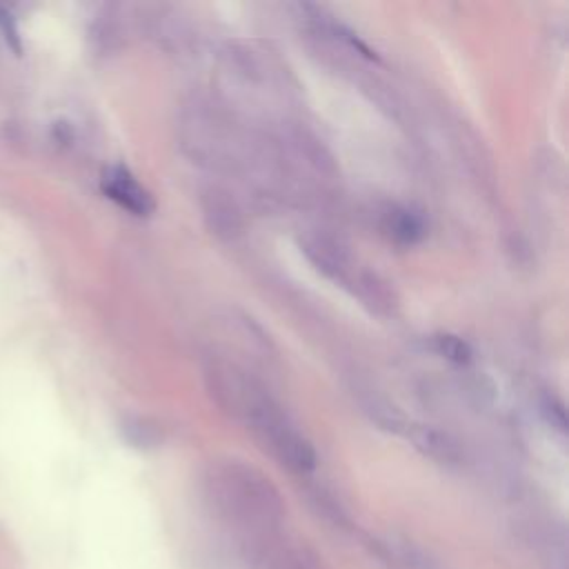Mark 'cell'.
Wrapping results in <instances>:
<instances>
[{
    "instance_id": "6da1fadb",
    "label": "cell",
    "mask_w": 569,
    "mask_h": 569,
    "mask_svg": "<svg viewBox=\"0 0 569 569\" xmlns=\"http://www.w3.org/2000/svg\"><path fill=\"white\" fill-rule=\"evenodd\" d=\"M202 493L218 520L253 538L276 533L284 518L276 485L240 460L213 462L202 478Z\"/></svg>"
},
{
    "instance_id": "7a4b0ae2",
    "label": "cell",
    "mask_w": 569,
    "mask_h": 569,
    "mask_svg": "<svg viewBox=\"0 0 569 569\" xmlns=\"http://www.w3.org/2000/svg\"><path fill=\"white\" fill-rule=\"evenodd\" d=\"M258 442L293 473H309L316 467V451L311 442L289 422L280 407L260 391L240 413Z\"/></svg>"
},
{
    "instance_id": "3957f363",
    "label": "cell",
    "mask_w": 569,
    "mask_h": 569,
    "mask_svg": "<svg viewBox=\"0 0 569 569\" xmlns=\"http://www.w3.org/2000/svg\"><path fill=\"white\" fill-rule=\"evenodd\" d=\"M182 144L196 162L220 164L224 162L229 140L224 129L207 111L196 109L182 120Z\"/></svg>"
},
{
    "instance_id": "277c9868",
    "label": "cell",
    "mask_w": 569,
    "mask_h": 569,
    "mask_svg": "<svg viewBox=\"0 0 569 569\" xmlns=\"http://www.w3.org/2000/svg\"><path fill=\"white\" fill-rule=\"evenodd\" d=\"M200 209H202V220H204L207 229L216 238H220L224 242H231V240L242 236L244 216H242V209H240L238 200L227 189L207 187L200 193Z\"/></svg>"
},
{
    "instance_id": "5b68a950",
    "label": "cell",
    "mask_w": 569,
    "mask_h": 569,
    "mask_svg": "<svg viewBox=\"0 0 569 569\" xmlns=\"http://www.w3.org/2000/svg\"><path fill=\"white\" fill-rule=\"evenodd\" d=\"M256 540V560L262 569H320L316 553L300 542H291L276 533Z\"/></svg>"
},
{
    "instance_id": "8992f818",
    "label": "cell",
    "mask_w": 569,
    "mask_h": 569,
    "mask_svg": "<svg viewBox=\"0 0 569 569\" xmlns=\"http://www.w3.org/2000/svg\"><path fill=\"white\" fill-rule=\"evenodd\" d=\"M300 249L309 258V262L327 278L349 280V276H351L349 256H347L345 247L338 240H333L331 236L320 233V231H309L300 238Z\"/></svg>"
},
{
    "instance_id": "52a82bcc",
    "label": "cell",
    "mask_w": 569,
    "mask_h": 569,
    "mask_svg": "<svg viewBox=\"0 0 569 569\" xmlns=\"http://www.w3.org/2000/svg\"><path fill=\"white\" fill-rule=\"evenodd\" d=\"M102 191L136 216H149L156 207L151 193L124 169V167H109L102 173Z\"/></svg>"
},
{
    "instance_id": "ba28073f",
    "label": "cell",
    "mask_w": 569,
    "mask_h": 569,
    "mask_svg": "<svg viewBox=\"0 0 569 569\" xmlns=\"http://www.w3.org/2000/svg\"><path fill=\"white\" fill-rule=\"evenodd\" d=\"M407 438L411 440V445L427 458H431L438 465H447L453 467L462 460V451L460 445L453 436H449L442 429L429 427V425H407L405 427Z\"/></svg>"
},
{
    "instance_id": "9c48e42d",
    "label": "cell",
    "mask_w": 569,
    "mask_h": 569,
    "mask_svg": "<svg viewBox=\"0 0 569 569\" xmlns=\"http://www.w3.org/2000/svg\"><path fill=\"white\" fill-rule=\"evenodd\" d=\"M347 282L353 284V291L371 311L382 313V316H389L393 311V307H396L393 289L380 276H376L371 271H360V273H351Z\"/></svg>"
},
{
    "instance_id": "30bf717a",
    "label": "cell",
    "mask_w": 569,
    "mask_h": 569,
    "mask_svg": "<svg viewBox=\"0 0 569 569\" xmlns=\"http://www.w3.org/2000/svg\"><path fill=\"white\" fill-rule=\"evenodd\" d=\"M382 231L396 242L411 244L422 238L425 224L416 211L405 207H391L382 213Z\"/></svg>"
},
{
    "instance_id": "8fae6325",
    "label": "cell",
    "mask_w": 569,
    "mask_h": 569,
    "mask_svg": "<svg viewBox=\"0 0 569 569\" xmlns=\"http://www.w3.org/2000/svg\"><path fill=\"white\" fill-rule=\"evenodd\" d=\"M362 407H365V411H367V416L378 425V427H382V429H389V431H405V427L409 425L407 420H405V416L389 402V400H385V398H380V396H367L365 400H362Z\"/></svg>"
},
{
    "instance_id": "7c38bea8",
    "label": "cell",
    "mask_w": 569,
    "mask_h": 569,
    "mask_svg": "<svg viewBox=\"0 0 569 569\" xmlns=\"http://www.w3.org/2000/svg\"><path fill=\"white\" fill-rule=\"evenodd\" d=\"M433 349L442 358H447V360H451L456 365H465V362L471 360V347L460 336H453V333L436 336L433 338Z\"/></svg>"
},
{
    "instance_id": "4fadbf2b",
    "label": "cell",
    "mask_w": 569,
    "mask_h": 569,
    "mask_svg": "<svg viewBox=\"0 0 569 569\" xmlns=\"http://www.w3.org/2000/svg\"><path fill=\"white\" fill-rule=\"evenodd\" d=\"M0 29L4 33V40L16 49L20 51V40H18V29H16V22L11 20V16L0 7Z\"/></svg>"
}]
</instances>
